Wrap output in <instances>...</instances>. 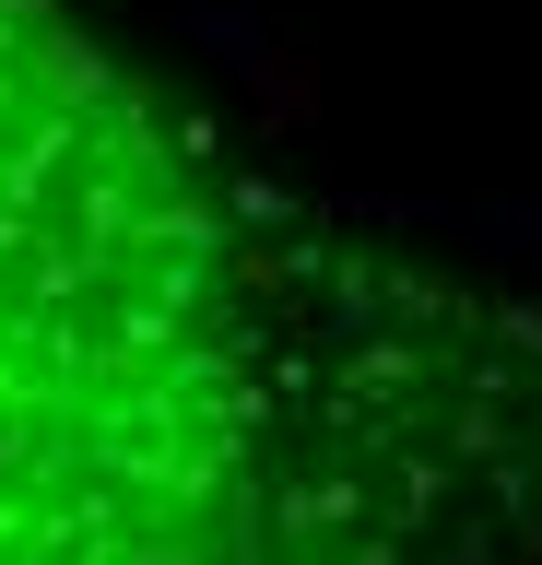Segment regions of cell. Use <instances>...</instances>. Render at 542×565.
<instances>
[{"label":"cell","instance_id":"obj_1","mask_svg":"<svg viewBox=\"0 0 542 565\" xmlns=\"http://www.w3.org/2000/svg\"><path fill=\"white\" fill-rule=\"evenodd\" d=\"M542 318L248 177L0 0V565H519Z\"/></svg>","mask_w":542,"mask_h":565}]
</instances>
